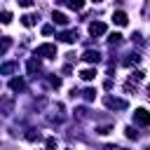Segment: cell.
I'll return each instance as SVG.
<instances>
[{"instance_id":"cell-22","label":"cell","mask_w":150,"mask_h":150,"mask_svg":"<svg viewBox=\"0 0 150 150\" xmlns=\"http://www.w3.org/2000/svg\"><path fill=\"white\" fill-rule=\"evenodd\" d=\"M9 45H12V40H9V38H2V54L9 49Z\"/></svg>"},{"instance_id":"cell-10","label":"cell","mask_w":150,"mask_h":150,"mask_svg":"<svg viewBox=\"0 0 150 150\" xmlns=\"http://www.w3.org/2000/svg\"><path fill=\"white\" fill-rule=\"evenodd\" d=\"M9 89H12V91H23V89H26V82H23L21 77H14V80H9Z\"/></svg>"},{"instance_id":"cell-15","label":"cell","mask_w":150,"mask_h":150,"mask_svg":"<svg viewBox=\"0 0 150 150\" xmlns=\"http://www.w3.org/2000/svg\"><path fill=\"white\" fill-rule=\"evenodd\" d=\"M138 61H141V56H138L136 52H131V54H127V59H124L122 63H124V66H131V63H138Z\"/></svg>"},{"instance_id":"cell-26","label":"cell","mask_w":150,"mask_h":150,"mask_svg":"<svg viewBox=\"0 0 150 150\" xmlns=\"http://www.w3.org/2000/svg\"><path fill=\"white\" fill-rule=\"evenodd\" d=\"M96 131H98V134H110V131H112V127H98Z\"/></svg>"},{"instance_id":"cell-20","label":"cell","mask_w":150,"mask_h":150,"mask_svg":"<svg viewBox=\"0 0 150 150\" xmlns=\"http://www.w3.org/2000/svg\"><path fill=\"white\" fill-rule=\"evenodd\" d=\"M49 84H52L54 89H59V87H61V77H49Z\"/></svg>"},{"instance_id":"cell-16","label":"cell","mask_w":150,"mask_h":150,"mask_svg":"<svg viewBox=\"0 0 150 150\" xmlns=\"http://www.w3.org/2000/svg\"><path fill=\"white\" fill-rule=\"evenodd\" d=\"M9 112H12V98L5 96L2 98V115H9Z\"/></svg>"},{"instance_id":"cell-12","label":"cell","mask_w":150,"mask_h":150,"mask_svg":"<svg viewBox=\"0 0 150 150\" xmlns=\"http://www.w3.org/2000/svg\"><path fill=\"white\" fill-rule=\"evenodd\" d=\"M21 23H23L26 28H30V26L38 23V16H35V14H23V16H21Z\"/></svg>"},{"instance_id":"cell-13","label":"cell","mask_w":150,"mask_h":150,"mask_svg":"<svg viewBox=\"0 0 150 150\" xmlns=\"http://www.w3.org/2000/svg\"><path fill=\"white\" fill-rule=\"evenodd\" d=\"M14 70H16V63H14V61L2 63V68H0V73H2V75H9V73H14Z\"/></svg>"},{"instance_id":"cell-3","label":"cell","mask_w":150,"mask_h":150,"mask_svg":"<svg viewBox=\"0 0 150 150\" xmlns=\"http://www.w3.org/2000/svg\"><path fill=\"white\" fill-rule=\"evenodd\" d=\"M134 122L138 127H150V112L145 108H136L134 110Z\"/></svg>"},{"instance_id":"cell-25","label":"cell","mask_w":150,"mask_h":150,"mask_svg":"<svg viewBox=\"0 0 150 150\" xmlns=\"http://www.w3.org/2000/svg\"><path fill=\"white\" fill-rule=\"evenodd\" d=\"M131 77H134V80H143V70H134Z\"/></svg>"},{"instance_id":"cell-8","label":"cell","mask_w":150,"mask_h":150,"mask_svg":"<svg viewBox=\"0 0 150 150\" xmlns=\"http://www.w3.org/2000/svg\"><path fill=\"white\" fill-rule=\"evenodd\" d=\"M40 68H42V66H40V61H38V59H28V63H26V70H28L30 75L40 73Z\"/></svg>"},{"instance_id":"cell-7","label":"cell","mask_w":150,"mask_h":150,"mask_svg":"<svg viewBox=\"0 0 150 150\" xmlns=\"http://www.w3.org/2000/svg\"><path fill=\"white\" fill-rule=\"evenodd\" d=\"M127 21H129V16H127L122 9H117V12L112 14V23H117V26H127Z\"/></svg>"},{"instance_id":"cell-11","label":"cell","mask_w":150,"mask_h":150,"mask_svg":"<svg viewBox=\"0 0 150 150\" xmlns=\"http://www.w3.org/2000/svg\"><path fill=\"white\" fill-rule=\"evenodd\" d=\"M52 21L59 23V26H68V16H66L63 12H54V14H52Z\"/></svg>"},{"instance_id":"cell-23","label":"cell","mask_w":150,"mask_h":150,"mask_svg":"<svg viewBox=\"0 0 150 150\" xmlns=\"http://www.w3.org/2000/svg\"><path fill=\"white\" fill-rule=\"evenodd\" d=\"M127 136H129V138H134V141H136V138H138V134H136V131H134V129H131V127H127Z\"/></svg>"},{"instance_id":"cell-24","label":"cell","mask_w":150,"mask_h":150,"mask_svg":"<svg viewBox=\"0 0 150 150\" xmlns=\"http://www.w3.org/2000/svg\"><path fill=\"white\" fill-rule=\"evenodd\" d=\"M52 33H54L52 26H42V35H52Z\"/></svg>"},{"instance_id":"cell-18","label":"cell","mask_w":150,"mask_h":150,"mask_svg":"<svg viewBox=\"0 0 150 150\" xmlns=\"http://www.w3.org/2000/svg\"><path fill=\"white\" fill-rule=\"evenodd\" d=\"M68 7L75 9V12H80V9L84 7V2H82V0H68Z\"/></svg>"},{"instance_id":"cell-28","label":"cell","mask_w":150,"mask_h":150,"mask_svg":"<svg viewBox=\"0 0 150 150\" xmlns=\"http://www.w3.org/2000/svg\"><path fill=\"white\" fill-rule=\"evenodd\" d=\"M94 2H103V0H94Z\"/></svg>"},{"instance_id":"cell-1","label":"cell","mask_w":150,"mask_h":150,"mask_svg":"<svg viewBox=\"0 0 150 150\" xmlns=\"http://www.w3.org/2000/svg\"><path fill=\"white\" fill-rule=\"evenodd\" d=\"M35 56H42V59H56V45H52V42L38 45V49H35Z\"/></svg>"},{"instance_id":"cell-19","label":"cell","mask_w":150,"mask_h":150,"mask_svg":"<svg viewBox=\"0 0 150 150\" xmlns=\"http://www.w3.org/2000/svg\"><path fill=\"white\" fill-rule=\"evenodd\" d=\"M124 91H127V94H134V91H136V84H134V82L129 80V82L124 84Z\"/></svg>"},{"instance_id":"cell-14","label":"cell","mask_w":150,"mask_h":150,"mask_svg":"<svg viewBox=\"0 0 150 150\" xmlns=\"http://www.w3.org/2000/svg\"><path fill=\"white\" fill-rule=\"evenodd\" d=\"M108 42H110V47H112V45L117 47V45H122V42H124V38H122L120 33H112V35H108Z\"/></svg>"},{"instance_id":"cell-17","label":"cell","mask_w":150,"mask_h":150,"mask_svg":"<svg viewBox=\"0 0 150 150\" xmlns=\"http://www.w3.org/2000/svg\"><path fill=\"white\" fill-rule=\"evenodd\" d=\"M82 96H84V101H94V98H96V89H91V87H89V89H84V91H82Z\"/></svg>"},{"instance_id":"cell-5","label":"cell","mask_w":150,"mask_h":150,"mask_svg":"<svg viewBox=\"0 0 150 150\" xmlns=\"http://www.w3.org/2000/svg\"><path fill=\"white\" fill-rule=\"evenodd\" d=\"M56 38H59L61 42H66V45H73V42H77L80 35H77V30H63V33H59Z\"/></svg>"},{"instance_id":"cell-9","label":"cell","mask_w":150,"mask_h":150,"mask_svg":"<svg viewBox=\"0 0 150 150\" xmlns=\"http://www.w3.org/2000/svg\"><path fill=\"white\" fill-rule=\"evenodd\" d=\"M80 77H82L84 82H91V80L96 77V68H82V70H80Z\"/></svg>"},{"instance_id":"cell-2","label":"cell","mask_w":150,"mask_h":150,"mask_svg":"<svg viewBox=\"0 0 150 150\" xmlns=\"http://www.w3.org/2000/svg\"><path fill=\"white\" fill-rule=\"evenodd\" d=\"M103 105L108 108V110H127V101L124 98H117V96H105L103 98Z\"/></svg>"},{"instance_id":"cell-21","label":"cell","mask_w":150,"mask_h":150,"mask_svg":"<svg viewBox=\"0 0 150 150\" xmlns=\"http://www.w3.org/2000/svg\"><path fill=\"white\" fill-rule=\"evenodd\" d=\"M9 21H12V12L5 9V12H2V23H9Z\"/></svg>"},{"instance_id":"cell-6","label":"cell","mask_w":150,"mask_h":150,"mask_svg":"<svg viewBox=\"0 0 150 150\" xmlns=\"http://www.w3.org/2000/svg\"><path fill=\"white\" fill-rule=\"evenodd\" d=\"M82 59H84L87 63H98V61H101V54H98L96 49H84Z\"/></svg>"},{"instance_id":"cell-27","label":"cell","mask_w":150,"mask_h":150,"mask_svg":"<svg viewBox=\"0 0 150 150\" xmlns=\"http://www.w3.org/2000/svg\"><path fill=\"white\" fill-rule=\"evenodd\" d=\"M19 2V7H30L33 5V0H16Z\"/></svg>"},{"instance_id":"cell-4","label":"cell","mask_w":150,"mask_h":150,"mask_svg":"<svg viewBox=\"0 0 150 150\" xmlns=\"http://www.w3.org/2000/svg\"><path fill=\"white\" fill-rule=\"evenodd\" d=\"M89 33H91L94 38H98V35H105V33H108V26H105L103 21H94V23H89Z\"/></svg>"}]
</instances>
